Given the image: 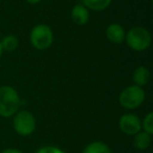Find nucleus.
Masks as SVG:
<instances>
[{
  "label": "nucleus",
  "instance_id": "obj_1",
  "mask_svg": "<svg viewBox=\"0 0 153 153\" xmlns=\"http://www.w3.org/2000/svg\"><path fill=\"white\" fill-rule=\"evenodd\" d=\"M21 99L14 87L3 85L0 87V117H11L20 110Z\"/></svg>",
  "mask_w": 153,
  "mask_h": 153
},
{
  "label": "nucleus",
  "instance_id": "obj_15",
  "mask_svg": "<svg viewBox=\"0 0 153 153\" xmlns=\"http://www.w3.org/2000/svg\"><path fill=\"white\" fill-rule=\"evenodd\" d=\"M36 153H65L64 151H62L61 149L57 148L53 146H45L40 148Z\"/></svg>",
  "mask_w": 153,
  "mask_h": 153
},
{
  "label": "nucleus",
  "instance_id": "obj_12",
  "mask_svg": "<svg viewBox=\"0 0 153 153\" xmlns=\"http://www.w3.org/2000/svg\"><path fill=\"white\" fill-rule=\"evenodd\" d=\"M112 0H83V5L88 10L101 12L106 10L111 4Z\"/></svg>",
  "mask_w": 153,
  "mask_h": 153
},
{
  "label": "nucleus",
  "instance_id": "obj_3",
  "mask_svg": "<svg viewBox=\"0 0 153 153\" xmlns=\"http://www.w3.org/2000/svg\"><path fill=\"white\" fill-rule=\"evenodd\" d=\"M146 94L143 87L131 85L122 90L119 97V102L125 109H135L144 103Z\"/></svg>",
  "mask_w": 153,
  "mask_h": 153
},
{
  "label": "nucleus",
  "instance_id": "obj_16",
  "mask_svg": "<svg viewBox=\"0 0 153 153\" xmlns=\"http://www.w3.org/2000/svg\"><path fill=\"white\" fill-rule=\"evenodd\" d=\"M1 153H23V152L20 151V150H18V149H15V148H9V149L3 150Z\"/></svg>",
  "mask_w": 153,
  "mask_h": 153
},
{
  "label": "nucleus",
  "instance_id": "obj_6",
  "mask_svg": "<svg viewBox=\"0 0 153 153\" xmlns=\"http://www.w3.org/2000/svg\"><path fill=\"white\" fill-rule=\"evenodd\" d=\"M119 128L126 135H135L142 129V121L136 114L125 113L120 117Z\"/></svg>",
  "mask_w": 153,
  "mask_h": 153
},
{
  "label": "nucleus",
  "instance_id": "obj_9",
  "mask_svg": "<svg viewBox=\"0 0 153 153\" xmlns=\"http://www.w3.org/2000/svg\"><path fill=\"white\" fill-rule=\"evenodd\" d=\"M132 80H133L134 85L144 87L148 84L149 80H150V71L146 66H138L132 74Z\"/></svg>",
  "mask_w": 153,
  "mask_h": 153
},
{
  "label": "nucleus",
  "instance_id": "obj_14",
  "mask_svg": "<svg viewBox=\"0 0 153 153\" xmlns=\"http://www.w3.org/2000/svg\"><path fill=\"white\" fill-rule=\"evenodd\" d=\"M142 128L147 133L153 134V112H149L142 121Z\"/></svg>",
  "mask_w": 153,
  "mask_h": 153
},
{
  "label": "nucleus",
  "instance_id": "obj_7",
  "mask_svg": "<svg viewBox=\"0 0 153 153\" xmlns=\"http://www.w3.org/2000/svg\"><path fill=\"white\" fill-rule=\"evenodd\" d=\"M125 30L119 23H111L106 28V37L111 43L122 44L125 41Z\"/></svg>",
  "mask_w": 153,
  "mask_h": 153
},
{
  "label": "nucleus",
  "instance_id": "obj_11",
  "mask_svg": "<svg viewBox=\"0 0 153 153\" xmlns=\"http://www.w3.org/2000/svg\"><path fill=\"white\" fill-rule=\"evenodd\" d=\"M82 153H112L107 144L103 142H92L83 149Z\"/></svg>",
  "mask_w": 153,
  "mask_h": 153
},
{
  "label": "nucleus",
  "instance_id": "obj_10",
  "mask_svg": "<svg viewBox=\"0 0 153 153\" xmlns=\"http://www.w3.org/2000/svg\"><path fill=\"white\" fill-rule=\"evenodd\" d=\"M152 142V135L145 131H140L133 135V146L137 150H146Z\"/></svg>",
  "mask_w": 153,
  "mask_h": 153
},
{
  "label": "nucleus",
  "instance_id": "obj_2",
  "mask_svg": "<svg viewBox=\"0 0 153 153\" xmlns=\"http://www.w3.org/2000/svg\"><path fill=\"white\" fill-rule=\"evenodd\" d=\"M125 41L131 49L144 51L151 45V34L143 26H133L125 35Z\"/></svg>",
  "mask_w": 153,
  "mask_h": 153
},
{
  "label": "nucleus",
  "instance_id": "obj_18",
  "mask_svg": "<svg viewBox=\"0 0 153 153\" xmlns=\"http://www.w3.org/2000/svg\"><path fill=\"white\" fill-rule=\"evenodd\" d=\"M2 53H3V49H2V46H1V43H0V57L2 56Z\"/></svg>",
  "mask_w": 153,
  "mask_h": 153
},
{
  "label": "nucleus",
  "instance_id": "obj_4",
  "mask_svg": "<svg viewBox=\"0 0 153 153\" xmlns=\"http://www.w3.org/2000/svg\"><path fill=\"white\" fill-rule=\"evenodd\" d=\"M30 40L32 45L38 51H44L51 46L53 42V30L46 24H38L30 32Z\"/></svg>",
  "mask_w": 153,
  "mask_h": 153
},
{
  "label": "nucleus",
  "instance_id": "obj_5",
  "mask_svg": "<svg viewBox=\"0 0 153 153\" xmlns=\"http://www.w3.org/2000/svg\"><path fill=\"white\" fill-rule=\"evenodd\" d=\"M13 127L21 136H28L36 129V119L34 114L27 110H18L13 115Z\"/></svg>",
  "mask_w": 153,
  "mask_h": 153
},
{
  "label": "nucleus",
  "instance_id": "obj_13",
  "mask_svg": "<svg viewBox=\"0 0 153 153\" xmlns=\"http://www.w3.org/2000/svg\"><path fill=\"white\" fill-rule=\"evenodd\" d=\"M0 43H1L3 51H14L17 49L19 45V40L14 35H7L0 41Z\"/></svg>",
  "mask_w": 153,
  "mask_h": 153
},
{
  "label": "nucleus",
  "instance_id": "obj_17",
  "mask_svg": "<svg viewBox=\"0 0 153 153\" xmlns=\"http://www.w3.org/2000/svg\"><path fill=\"white\" fill-rule=\"evenodd\" d=\"M25 1L27 3H30V4H37V3H39L42 0H25Z\"/></svg>",
  "mask_w": 153,
  "mask_h": 153
},
{
  "label": "nucleus",
  "instance_id": "obj_8",
  "mask_svg": "<svg viewBox=\"0 0 153 153\" xmlns=\"http://www.w3.org/2000/svg\"><path fill=\"white\" fill-rule=\"evenodd\" d=\"M71 20L76 25H85L89 21V10L83 4H76L71 10Z\"/></svg>",
  "mask_w": 153,
  "mask_h": 153
}]
</instances>
